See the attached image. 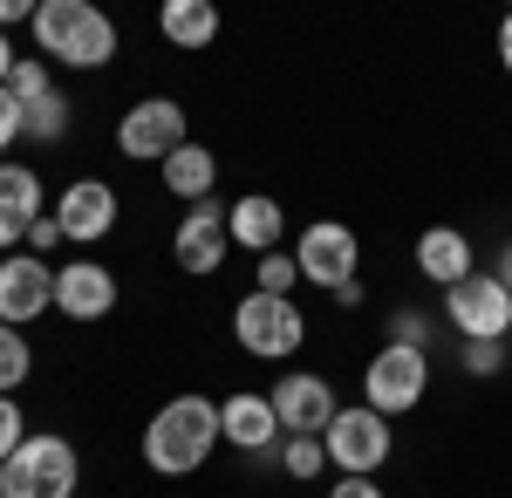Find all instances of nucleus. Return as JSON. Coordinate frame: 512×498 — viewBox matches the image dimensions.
<instances>
[{"mask_svg":"<svg viewBox=\"0 0 512 498\" xmlns=\"http://www.w3.org/2000/svg\"><path fill=\"white\" fill-rule=\"evenodd\" d=\"M212 444H219V403L212 396H171L151 430H144V464L158 471V478H185L198 464L212 458Z\"/></svg>","mask_w":512,"mask_h":498,"instance_id":"nucleus-1","label":"nucleus"},{"mask_svg":"<svg viewBox=\"0 0 512 498\" xmlns=\"http://www.w3.org/2000/svg\"><path fill=\"white\" fill-rule=\"evenodd\" d=\"M35 41H41V62H62V69H110L117 62V28L89 0H41Z\"/></svg>","mask_w":512,"mask_h":498,"instance_id":"nucleus-2","label":"nucleus"},{"mask_svg":"<svg viewBox=\"0 0 512 498\" xmlns=\"http://www.w3.org/2000/svg\"><path fill=\"white\" fill-rule=\"evenodd\" d=\"M82 485V458L69 437L55 430H35L14 458L0 464V498H76Z\"/></svg>","mask_w":512,"mask_h":498,"instance_id":"nucleus-3","label":"nucleus"},{"mask_svg":"<svg viewBox=\"0 0 512 498\" xmlns=\"http://www.w3.org/2000/svg\"><path fill=\"white\" fill-rule=\"evenodd\" d=\"M424 396H431V348H376V362L362 369V403L376 417H410Z\"/></svg>","mask_w":512,"mask_h":498,"instance_id":"nucleus-4","label":"nucleus"},{"mask_svg":"<svg viewBox=\"0 0 512 498\" xmlns=\"http://www.w3.org/2000/svg\"><path fill=\"white\" fill-rule=\"evenodd\" d=\"M233 335L246 355H260V362H287L294 348L308 342V314L287 301V294H246V301L233 307Z\"/></svg>","mask_w":512,"mask_h":498,"instance_id":"nucleus-5","label":"nucleus"},{"mask_svg":"<svg viewBox=\"0 0 512 498\" xmlns=\"http://www.w3.org/2000/svg\"><path fill=\"white\" fill-rule=\"evenodd\" d=\"M390 417H376L369 403H349V410H335V423L321 430V451H328V464L342 471V478H369L376 464L390 458Z\"/></svg>","mask_w":512,"mask_h":498,"instance_id":"nucleus-6","label":"nucleus"},{"mask_svg":"<svg viewBox=\"0 0 512 498\" xmlns=\"http://www.w3.org/2000/svg\"><path fill=\"white\" fill-rule=\"evenodd\" d=\"M444 314L458 328V342H506L512 335V294L499 273H472L444 294Z\"/></svg>","mask_w":512,"mask_h":498,"instance_id":"nucleus-7","label":"nucleus"},{"mask_svg":"<svg viewBox=\"0 0 512 498\" xmlns=\"http://www.w3.org/2000/svg\"><path fill=\"white\" fill-rule=\"evenodd\" d=\"M355 260H362V246H355V232L342 219H315V226L294 239V267L308 287H328V294H342L355 280Z\"/></svg>","mask_w":512,"mask_h":498,"instance_id":"nucleus-8","label":"nucleus"},{"mask_svg":"<svg viewBox=\"0 0 512 498\" xmlns=\"http://www.w3.org/2000/svg\"><path fill=\"white\" fill-rule=\"evenodd\" d=\"M178 144H192V137H185V110H178L171 96H144V103H130V110H123V123H117V151L123 157L164 164Z\"/></svg>","mask_w":512,"mask_h":498,"instance_id":"nucleus-9","label":"nucleus"},{"mask_svg":"<svg viewBox=\"0 0 512 498\" xmlns=\"http://www.w3.org/2000/svg\"><path fill=\"white\" fill-rule=\"evenodd\" d=\"M226 212H233V205H219V198H198V205H185V219H178V232H171V253H178V267L198 273V280L226 267V246H233V226H226Z\"/></svg>","mask_w":512,"mask_h":498,"instance_id":"nucleus-10","label":"nucleus"},{"mask_svg":"<svg viewBox=\"0 0 512 498\" xmlns=\"http://www.w3.org/2000/svg\"><path fill=\"white\" fill-rule=\"evenodd\" d=\"M41 314H55V267L35 260V253H7L0 260V321L28 328Z\"/></svg>","mask_w":512,"mask_h":498,"instance_id":"nucleus-11","label":"nucleus"},{"mask_svg":"<svg viewBox=\"0 0 512 498\" xmlns=\"http://www.w3.org/2000/svg\"><path fill=\"white\" fill-rule=\"evenodd\" d=\"M267 403H274V417H280V437H321L335 423V410H342L321 376H280L267 389Z\"/></svg>","mask_w":512,"mask_h":498,"instance_id":"nucleus-12","label":"nucleus"},{"mask_svg":"<svg viewBox=\"0 0 512 498\" xmlns=\"http://www.w3.org/2000/svg\"><path fill=\"white\" fill-rule=\"evenodd\" d=\"M55 226L69 246H96V239H110L117 232V192L103 185V178H76L69 192L55 198Z\"/></svg>","mask_w":512,"mask_h":498,"instance_id":"nucleus-13","label":"nucleus"},{"mask_svg":"<svg viewBox=\"0 0 512 498\" xmlns=\"http://www.w3.org/2000/svg\"><path fill=\"white\" fill-rule=\"evenodd\" d=\"M117 307V273L103 267V260H69V267H55V314H69V321H103Z\"/></svg>","mask_w":512,"mask_h":498,"instance_id":"nucleus-14","label":"nucleus"},{"mask_svg":"<svg viewBox=\"0 0 512 498\" xmlns=\"http://www.w3.org/2000/svg\"><path fill=\"white\" fill-rule=\"evenodd\" d=\"M219 437H226L233 451H246V458H267V451L280 444L274 403H267V396H246V389L226 396V403H219Z\"/></svg>","mask_w":512,"mask_h":498,"instance_id":"nucleus-15","label":"nucleus"},{"mask_svg":"<svg viewBox=\"0 0 512 498\" xmlns=\"http://www.w3.org/2000/svg\"><path fill=\"white\" fill-rule=\"evenodd\" d=\"M35 219H48L41 212V178L28 164H0V253L21 246L35 232Z\"/></svg>","mask_w":512,"mask_h":498,"instance_id":"nucleus-16","label":"nucleus"},{"mask_svg":"<svg viewBox=\"0 0 512 498\" xmlns=\"http://www.w3.org/2000/svg\"><path fill=\"white\" fill-rule=\"evenodd\" d=\"M417 273H424L431 287H444V294H451L458 280H472V273H478L472 267V239H465L458 226H431L424 239H417Z\"/></svg>","mask_w":512,"mask_h":498,"instance_id":"nucleus-17","label":"nucleus"},{"mask_svg":"<svg viewBox=\"0 0 512 498\" xmlns=\"http://www.w3.org/2000/svg\"><path fill=\"white\" fill-rule=\"evenodd\" d=\"M226 226H233V246H246V253H260V260H267V253L280 246V232H287V212H280V198L246 192V198H233Z\"/></svg>","mask_w":512,"mask_h":498,"instance_id":"nucleus-18","label":"nucleus"},{"mask_svg":"<svg viewBox=\"0 0 512 498\" xmlns=\"http://www.w3.org/2000/svg\"><path fill=\"white\" fill-rule=\"evenodd\" d=\"M158 178H164V192L171 198H212V185H219V157L205 151V144H178V151L158 164Z\"/></svg>","mask_w":512,"mask_h":498,"instance_id":"nucleus-19","label":"nucleus"},{"mask_svg":"<svg viewBox=\"0 0 512 498\" xmlns=\"http://www.w3.org/2000/svg\"><path fill=\"white\" fill-rule=\"evenodd\" d=\"M158 28L171 48H212V35H219V7L212 0H164Z\"/></svg>","mask_w":512,"mask_h":498,"instance_id":"nucleus-20","label":"nucleus"},{"mask_svg":"<svg viewBox=\"0 0 512 498\" xmlns=\"http://www.w3.org/2000/svg\"><path fill=\"white\" fill-rule=\"evenodd\" d=\"M69 123H76L69 96H62V89H48L41 103L21 110V144H62V137H69Z\"/></svg>","mask_w":512,"mask_h":498,"instance_id":"nucleus-21","label":"nucleus"},{"mask_svg":"<svg viewBox=\"0 0 512 498\" xmlns=\"http://www.w3.org/2000/svg\"><path fill=\"white\" fill-rule=\"evenodd\" d=\"M28 369H35V355H28V335L0 321V396H7V389H21V383H28Z\"/></svg>","mask_w":512,"mask_h":498,"instance_id":"nucleus-22","label":"nucleus"},{"mask_svg":"<svg viewBox=\"0 0 512 498\" xmlns=\"http://www.w3.org/2000/svg\"><path fill=\"white\" fill-rule=\"evenodd\" d=\"M0 89H7V96H14L21 110H28V103H41V96H48V62H41V55H28V62H14V76L0 82Z\"/></svg>","mask_w":512,"mask_h":498,"instance_id":"nucleus-23","label":"nucleus"},{"mask_svg":"<svg viewBox=\"0 0 512 498\" xmlns=\"http://www.w3.org/2000/svg\"><path fill=\"white\" fill-rule=\"evenodd\" d=\"M383 342H396V348H431V321H424L417 307H390V321H383Z\"/></svg>","mask_w":512,"mask_h":498,"instance_id":"nucleus-24","label":"nucleus"},{"mask_svg":"<svg viewBox=\"0 0 512 498\" xmlns=\"http://www.w3.org/2000/svg\"><path fill=\"white\" fill-rule=\"evenodd\" d=\"M328 451H321V437H287V451H280V471H294V478H315Z\"/></svg>","mask_w":512,"mask_h":498,"instance_id":"nucleus-25","label":"nucleus"},{"mask_svg":"<svg viewBox=\"0 0 512 498\" xmlns=\"http://www.w3.org/2000/svg\"><path fill=\"white\" fill-rule=\"evenodd\" d=\"M465 376H478V383H492L499 369H506V342H465Z\"/></svg>","mask_w":512,"mask_h":498,"instance_id":"nucleus-26","label":"nucleus"},{"mask_svg":"<svg viewBox=\"0 0 512 498\" xmlns=\"http://www.w3.org/2000/svg\"><path fill=\"white\" fill-rule=\"evenodd\" d=\"M294 280H301L294 253H267V260H260V294H287V301H294Z\"/></svg>","mask_w":512,"mask_h":498,"instance_id":"nucleus-27","label":"nucleus"},{"mask_svg":"<svg viewBox=\"0 0 512 498\" xmlns=\"http://www.w3.org/2000/svg\"><path fill=\"white\" fill-rule=\"evenodd\" d=\"M21 444H28V430H21V403H14V396H0V464L14 458Z\"/></svg>","mask_w":512,"mask_h":498,"instance_id":"nucleus-28","label":"nucleus"},{"mask_svg":"<svg viewBox=\"0 0 512 498\" xmlns=\"http://www.w3.org/2000/svg\"><path fill=\"white\" fill-rule=\"evenodd\" d=\"M7 144H21V103L0 89V151H7Z\"/></svg>","mask_w":512,"mask_h":498,"instance_id":"nucleus-29","label":"nucleus"},{"mask_svg":"<svg viewBox=\"0 0 512 498\" xmlns=\"http://www.w3.org/2000/svg\"><path fill=\"white\" fill-rule=\"evenodd\" d=\"M328 498H383V492H376V478H335Z\"/></svg>","mask_w":512,"mask_h":498,"instance_id":"nucleus-30","label":"nucleus"},{"mask_svg":"<svg viewBox=\"0 0 512 498\" xmlns=\"http://www.w3.org/2000/svg\"><path fill=\"white\" fill-rule=\"evenodd\" d=\"M14 21H28V28H35V0H0V35H7Z\"/></svg>","mask_w":512,"mask_h":498,"instance_id":"nucleus-31","label":"nucleus"},{"mask_svg":"<svg viewBox=\"0 0 512 498\" xmlns=\"http://www.w3.org/2000/svg\"><path fill=\"white\" fill-rule=\"evenodd\" d=\"M28 246H35V253H48V246H62V226H55V219H35V232H28Z\"/></svg>","mask_w":512,"mask_h":498,"instance_id":"nucleus-32","label":"nucleus"},{"mask_svg":"<svg viewBox=\"0 0 512 498\" xmlns=\"http://www.w3.org/2000/svg\"><path fill=\"white\" fill-rule=\"evenodd\" d=\"M499 62H506V76H512V7H506V21H499Z\"/></svg>","mask_w":512,"mask_h":498,"instance_id":"nucleus-33","label":"nucleus"},{"mask_svg":"<svg viewBox=\"0 0 512 498\" xmlns=\"http://www.w3.org/2000/svg\"><path fill=\"white\" fill-rule=\"evenodd\" d=\"M14 62H21V55H14V41H7V35H0V82H7V76H14Z\"/></svg>","mask_w":512,"mask_h":498,"instance_id":"nucleus-34","label":"nucleus"},{"mask_svg":"<svg viewBox=\"0 0 512 498\" xmlns=\"http://www.w3.org/2000/svg\"><path fill=\"white\" fill-rule=\"evenodd\" d=\"M492 273L506 280V294H512V246H506V253H499V267H492Z\"/></svg>","mask_w":512,"mask_h":498,"instance_id":"nucleus-35","label":"nucleus"}]
</instances>
